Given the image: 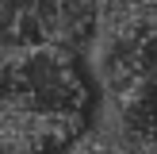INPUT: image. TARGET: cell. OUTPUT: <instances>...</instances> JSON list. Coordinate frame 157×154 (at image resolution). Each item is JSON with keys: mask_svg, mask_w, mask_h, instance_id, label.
Masks as SVG:
<instances>
[{"mask_svg": "<svg viewBox=\"0 0 157 154\" xmlns=\"http://www.w3.org/2000/svg\"><path fill=\"white\" fill-rule=\"evenodd\" d=\"M0 108L31 120L81 127L88 108V85L81 66L61 46H23L0 62Z\"/></svg>", "mask_w": 157, "mask_h": 154, "instance_id": "6da1fadb", "label": "cell"}]
</instances>
